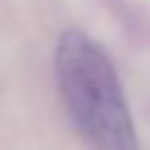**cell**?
I'll list each match as a JSON object with an SVG mask.
<instances>
[{
    "instance_id": "obj_1",
    "label": "cell",
    "mask_w": 150,
    "mask_h": 150,
    "mask_svg": "<svg viewBox=\"0 0 150 150\" xmlns=\"http://www.w3.org/2000/svg\"><path fill=\"white\" fill-rule=\"evenodd\" d=\"M53 63L63 105L90 148L140 150L121 79L100 42L76 26L63 29Z\"/></svg>"
}]
</instances>
